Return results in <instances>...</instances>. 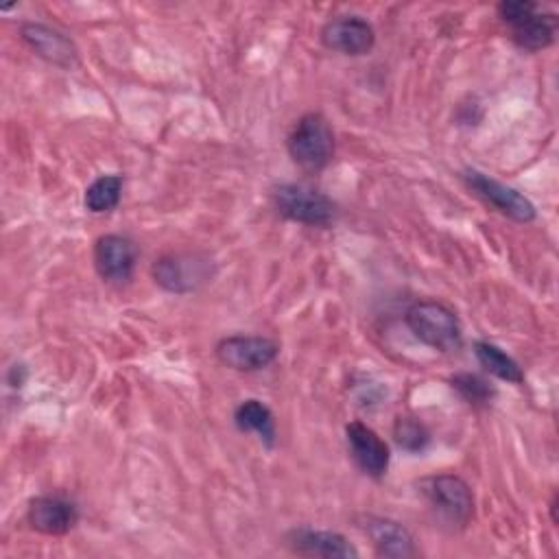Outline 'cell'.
Returning a JSON list of instances; mask_svg holds the SVG:
<instances>
[{"label":"cell","mask_w":559,"mask_h":559,"mask_svg":"<svg viewBox=\"0 0 559 559\" xmlns=\"http://www.w3.org/2000/svg\"><path fill=\"white\" fill-rule=\"evenodd\" d=\"M404 323L417 341L437 349L454 352L461 347L463 330L456 312L435 299H419L404 312Z\"/></svg>","instance_id":"6da1fadb"},{"label":"cell","mask_w":559,"mask_h":559,"mask_svg":"<svg viewBox=\"0 0 559 559\" xmlns=\"http://www.w3.org/2000/svg\"><path fill=\"white\" fill-rule=\"evenodd\" d=\"M290 159L306 173L323 170L334 155V133L330 122L317 114H304L286 138Z\"/></svg>","instance_id":"7a4b0ae2"},{"label":"cell","mask_w":559,"mask_h":559,"mask_svg":"<svg viewBox=\"0 0 559 559\" xmlns=\"http://www.w3.org/2000/svg\"><path fill=\"white\" fill-rule=\"evenodd\" d=\"M271 203L280 216L310 227L332 225L338 212L336 203L328 194L295 181L275 186L271 192Z\"/></svg>","instance_id":"3957f363"},{"label":"cell","mask_w":559,"mask_h":559,"mask_svg":"<svg viewBox=\"0 0 559 559\" xmlns=\"http://www.w3.org/2000/svg\"><path fill=\"white\" fill-rule=\"evenodd\" d=\"M428 507L450 526L465 528L474 518V491L459 474H435L419 480Z\"/></svg>","instance_id":"277c9868"},{"label":"cell","mask_w":559,"mask_h":559,"mask_svg":"<svg viewBox=\"0 0 559 559\" xmlns=\"http://www.w3.org/2000/svg\"><path fill=\"white\" fill-rule=\"evenodd\" d=\"M214 354L234 371H260L275 362L280 345L262 334H231L216 343Z\"/></svg>","instance_id":"5b68a950"},{"label":"cell","mask_w":559,"mask_h":559,"mask_svg":"<svg viewBox=\"0 0 559 559\" xmlns=\"http://www.w3.org/2000/svg\"><path fill=\"white\" fill-rule=\"evenodd\" d=\"M461 177L467 183V188L474 190V194H478L483 201L493 205L500 214L509 216L511 221H518V223L535 221L537 210L531 203V199H526L520 190H515L476 168H465Z\"/></svg>","instance_id":"8992f818"},{"label":"cell","mask_w":559,"mask_h":559,"mask_svg":"<svg viewBox=\"0 0 559 559\" xmlns=\"http://www.w3.org/2000/svg\"><path fill=\"white\" fill-rule=\"evenodd\" d=\"M151 275L166 293L186 295L210 277V264L194 253H164L153 262Z\"/></svg>","instance_id":"52a82bcc"},{"label":"cell","mask_w":559,"mask_h":559,"mask_svg":"<svg viewBox=\"0 0 559 559\" xmlns=\"http://www.w3.org/2000/svg\"><path fill=\"white\" fill-rule=\"evenodd\" d=\"M358 528L367 535L378 557L386 559H406L417 555L413 533L397 520L389 515L362 513L356 518Z\"/></svg>","instance_id":"ba28073f"},{"label":"cell","mask_w":559,"mask_h":559,"mask_svg":"<svg viewBox=\"0 0 559 559\" xmlns=\"http://www.w3.org/2000/svg\"><path fill=\"white\" fill-rule=\"evenodd\" d=\"M96 273L109 284H124L131 280L138 262V245L124 234H103L92 251Z\"/></svg>","instance_id":"9c48e42d"},{"label":"cell","mask_w":559,"mask_h":559,"mask_svg":"<svg viewBox=\"0 0 559 559\" xmlns=\"http://www.w3.org/2000/svg\"><path fill=\"white\" fill-rule=\"evenodd\" d=\"M22 41L44 61L72 70L79 66V48L76 44L59 28L44 22H24L20 26Z\"/></svg>","instance_id":"30bf717a"},{"label":"cell","mask_w":559,"mask_h":559,"mask_svg":"<svg viewBox=\"0 0 559 559\" xmlns=\"http://www.w3.org/2000/svg\"><path fill=\"white\" fill-rule=\"evenodd\" d=\"M347 450L358 469L371 478H382L391 463V450L386 441L367 424L349 421L345 426Z\"/></svg>","instance_id":"8fae6325"},{"label":"cell","mask_w":559,"mask_h":559,"mask_svg":"<svg viewBox=\"0 0 559 559\" xmlns=\"http://www.w3.org/2000/svg\"><path fill=\"white\" fill-rule=\"evenodd\" d=\"M321 41L334 52L360 57L376 46V31L360 15H338L323 24Z\"/></svg>","instance_id":"7c38bea8"},{"label":"cell","mask_w":559,"mask_h":559,"mask_svg":"<svg viewBox=\"0 0 559 559\" xmlns=\"http://www.w3.org/2000/svg\"><path fill=\"white\" fill-rule=\"evenodd\" d=\"M286 546L301 557H323V559H356L358 548L341 533L328 528L297 526L286 533Z\"/></svg>","instance_id":"4fadbf2b"},{"label":"cell","mask_w":559,"mask_h":559,"mask_svg":"<svg viewBox=\"0 0 559 559\" xmlns=\"http://www.w3.org/2000/svg\"><path fill=\"white\" fill-rule=\"evenodd\" d=\"M26 520L33 531L41 535H66L74 528L79 520V511L72 500L63 496H37L28 502Z\"/></svg>","instance_id":"5bb4252c"},{"label":"cell","mask_w":559,"mask_h":559,"mask_svg":"<svg viewBox=\"0 0 559 559\" xmlns=\"http://www.w3.org/2000/svg\"><path fill=\"white\" fill-rule=\"evenodd\" d=\"M557 15L548 13V11H535L531 13L526 20L518 22L515 26H511L513 31V41L522 48V50H544L555 41V33H557Z\"/></svg>","instance_id":"9a60e30c"},{"label":"cell","mask_w":559,"mask_h":559,"mask_svg":"<svg viewBox=\"0 0 559 559\" xmlns=\"http://www.w3.org/2000/svg\"><path fill=\"white\" fill-rule=\"evenodd\" d=\"M234 424L240 432H253L266 445L275 443V417L273 411L255 397L242 400L234 411Z\"/></svg>","instance_id":"2e32d148"},{"label":"cell","mask_w":559,"mask_h":559,"mask_svg":"<svg viewBox=\"0 0 559 559\" xmlns=\"http://www.w3.org/2000/svg\"><path fill=\"white\" fill-rule=\"evenodd\" d=\"M474 354H476L480 367L485 371H489L491 376H496L504 382H511V384H522L524 382V371L518 365V360L511 358L498 345H493L489 341H476L474 343Z\"/></svg>","instance_id":"e0dca14e"},{"label":"cell","mask_w":559,"mask_h":559,"mask_svg":"<svg viewBox=\"0 0 559 559\" xmlns=\"http://www.w3.org/2000/svg\"><path fill=\"white\" fill-rule=\"evenodd\" d=\"M122 186H124V179H122L120 175H116V173L96 177V179L85 188V194H83L85 210H90L92 214L111 212V210L120 203Z\"/></svg>","instance_id":"ac0fdd59"},{"label":"cell","mask_w":559,"mask_h":559,"mask_svg":"<svg viewBox=\"0 0 559 559\" xmlns=\"http://www.w3.org/2000/svg\"><path fill=\"white\" fill-rule=\"evenodd\" d=\"M450 384L467 404H474V406H487L496 395V389L483 376L469 373V371L454 373L450 378Z\"/></svg>","instance_id":"d6986e66"},{"label":"cell","mask_w":559,"mask_h":559,"mask_svg":"<svg viewBox=\"0 0 559 559\" xmlns=\"http://www.w3.org/2000/svg\"><path fill=\"white\" fill-rule=\"evenodd\" d=\"M393 437L397 445L406 452H421L430 441V432L415 417H397L393 426Z\"/></svg>","instance_id":"ffe728a7"},{"label":"cell","mask_w":559,"mask_h":559,"mask_svg":"<svg viewBox=\"0 0 559 559\" xmlns=\"http://www.w3.org/2000/svg\"><path fill=\"white\" fill-rule=\"evenodd\" d=\"M539 7L531 0H504L498 4V15L509 26H515L518 22L526 20L531 13H535Z\"/></svg>","instance_id":"44dd1931"},{"label":"cell","mask_w":559,"mask_h":559,"mask_svg":"<svg viewBox=\"0 0 559 559\" xmlns=\"http://www.w3.org/2000/svg\"><path fill=\"white\" fill-rule=\"evenodd\" d=\"M550 518H552L555 524H559V518H557V493H555L552 500H550Z\"/></svg>","instance_id":"7402d4cb"}]
</instances>
